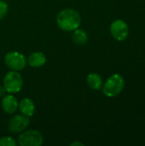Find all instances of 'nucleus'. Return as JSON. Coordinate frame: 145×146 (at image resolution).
Instances as JSON below:
<instances>
[{
	"label": "nucleus",
	"instance_id": "f257e3e1",
	"mask_svg": "<svg viewBox=\"0 0 145 146\" xmlns=\"http://www.w3.org/2000/svg\"><path fill=\"white\" fill-rule=\"evenodd\" d=\"M56 23L59 28L65 32H73L81 24V16L73 9H64L56 16Z\"/></svg>",
	"mask_w": 145,
	"mask_h": 146
},
{
	"label": "nucleus",
	"instance_id": "f03ea898",
	"mask_svg": "<svg viewBox=\"0 0 145 146\" xmlns=\"http://www.w3.org/2000/svg\"><path fill=\"white\" fill-rule=\"evenodd\" d=\"M124 79L121 75L115 74L111 75L104 83L103 87V94L109 98L118 96L124 88Z\"/></svg>",
	"mask_w": 145,
	"mask_h": 146
},
{
	"label": "nucleus",
	"instance_id": "7ed1b4c3",
	"mask_svg": "<svg viewBox=\"0 0 145 146\" xmlns=\"http://www.w3.org/2000/svg\"><path fill=\"white\" fill-rule=\"evenodd\" d=\"M23 86L21 74L18 71H9L3 78V87L8 93L13 94L19 92Z\"/></svg>",
	"mask_w": 145,
	"mask_h": 146
},
{
	"label": "nucleus",
	"instance_id": "20e7f679",
	"mask_svg": "<svg viewBox=\"0 0 145 146\" xmlns=\"http://www.w3.org/2000/svg\"><path fill=\"white\" fill-rule=\"evenodd\" d=\"M44 142V137L37 130H27L21 133L18 139L20 146H40Z\"/></svg>",
	"mask_w": 145,
	"mask_h": 146
},
{
	"label": "nucleus",
	"instance_id": "39448f33",
	"mask_svg": "<svg viewBox=\"0 0 145 146\" xmlns=\"http://www.w3.org/2000/svg\"><path fill=\"white\" fill-rule=\"evenodd\" d=\"M4 62L9 69L21 71L26 65V58L18 51H9L4 56Z\"/></svg>",
	"mask_w": 145,
	"mask_h": 146
},
{
	"label": "nucleus",
	"instance_id": "423d86ee",
	"mask_svg": "<svg viewBox=\"0 0 145 146\" xmlns=\"http://www.w3.org/2000/svg\"><path fill=\"white\" fill-rule=\"evenodd\" d=\"M30 121L27 116L21 114L13 116L8 125V129L12 133H22L29 125Z\"/></svg>",
	"mask_w": 145,
	"mask_h": 146
},
{
	"label": "nucleus",
	"instance_id": "0eeeda50",
	"mask_svg": "<svg viewBox=\"0 0 145 146\" xmlns=\"http://www.w3.org/2000/svg\"><path fill=\"white\" fill-rule=\"evenodd\" d=\"M111 35L118 41L125 40L129 34V28L127 24L122 20H116L110 25Z\"/></svg>",
	"mask_w": 145,
	"mask_h": 146
},
{
	"label": "nucleus",
	"instance_id": "6e6552de",
	"mask_svg": "<svg viewBox=\"0 0 145 146\" xmlns=\"http://www.w3.org/2000/svg\"><path fill=\"white\" fill-rule=\"evenodd\" d=\"M18 104L17 99L12 94L4 96L1 101V107L7 114H14L18 109Z\"/></svg>",
	"mask_w": 145,
	"mask_h": 146
},
{
	"label": "nucleus",
	"instance_id": "1a4fd4ad",
	"mask_svg": "<svg viewBox=\"0 0 145 146\" xmlns=\"http://www.w3.org/2000/svg\"><path fill=\"white\" fill-rule=\"evenodd\" d=\"M18 108L21 114L27 117L32 116L35 113V104L33 101L28 98H22L18 104Z\"/></svg>",
	"mask_w": 145,
	"mask_h": 146
},
{
	"label": "nucleus",
	"instance_id": "9d476101",
	"mask_svg": "<svg viewBox=\"0 0 145 146\" xmlns=\"http://www.w3.org/2000/svg\"><path fill=\"white\" fill-rule=\"evenodd\" d=\"M46 62V56L43 52L36 51L32 53L28 59L26 60V63L32 68H40L44 66Z\"/></svg>",
	"mask_w": 145,
	"mask_h": 146
},
{
	"label": "nucleus",
	"instance_id": "9b49d317",
	"mask_svg": "<svg viewBox=\"0 0 145 146\" xmlns=\"http://www.w3.org/2000/svg\"><path fill=\"white\" fill-rule=\"evenodd\" d=\"M87 85L93 90H99L103 86V80L101 76L96 73L89 74L86 79Z\"/></svg>",
	"mask_w": 145,
	"mask_h": 146
},
{
	"label": "nucleus",
	"instance_id": "f8f14e48",
	"mask_svg": "<svg viewBox=\"0 0 145 146\" xmlns=\"http://www.w3.org/2000/svg\"><path fill=\"white\" fill-rule=\"evenodd\" d=\"M73 42L77 45H84L88 41V35L85 31L83 29L77 28L73 31V33L72 35Z\"/></svg>",
	"mask_w": 145,
	"mask_h": 146
},
{
	"label": "nucleus",
	"instance_id": "ddd939ff",
	"mask_svg": "<svg viewBox=\"0 0 145 146\" xmlns=\"http://www.w3.org/2000/svg\"><path fill=\"white\" fill-rule=\"evenodd\" d=\"M17 142L12 137H2L0 138V146H16Z\"/></svg>",
	"mask_w": 145,
	"mask_h": 146
},
{
	"label": "nucleus",
	"instance_id": "4468645a",
	"mask_svg": "<svg viewBox=\"0 0 145 146\" xmlns=\"http://www.w3.org/2000/svg\"><path fill=\"white\" fill-rule=\"evenodd\" d=\"M8 11H9L8 3L3 0H0V21L3 20L7 15Z\"/></svg>",
	"mask_w": 145,
	"mask_h": 146
},
{
	"label": "nucleus",
	"instance_id": "2eb2a0df",
	"mask_svg": "<svg viewBox=\"0 0 145 146\" xmlns=\"http://www.w3.org/2000/svg\"><path fill=\"white\" fill-rule=\"evenodd\" d=\"M75 145H79V146H84L83 143H79V142H73L71 144V146H75Z\"/></svg>",
	"mask_w": 145,
	"mask_h": 146
},
{
	"label": "nucleus",
	"instance_id": "dca6fc26",
	"mask_svg": "<svg viewBox=\"0 0 145 146\" xmlns=\"http://www.w3.org/2000/svg\"><path fill=\"white\" fill-rule=\"evenodd\" d=\"M5 92H6V91H5V89H4V87H3V86H0V96H3V93H4Z\"/></svg>",
	"mask_w": 145,
	"mask_h": 146
}]
</instances>
